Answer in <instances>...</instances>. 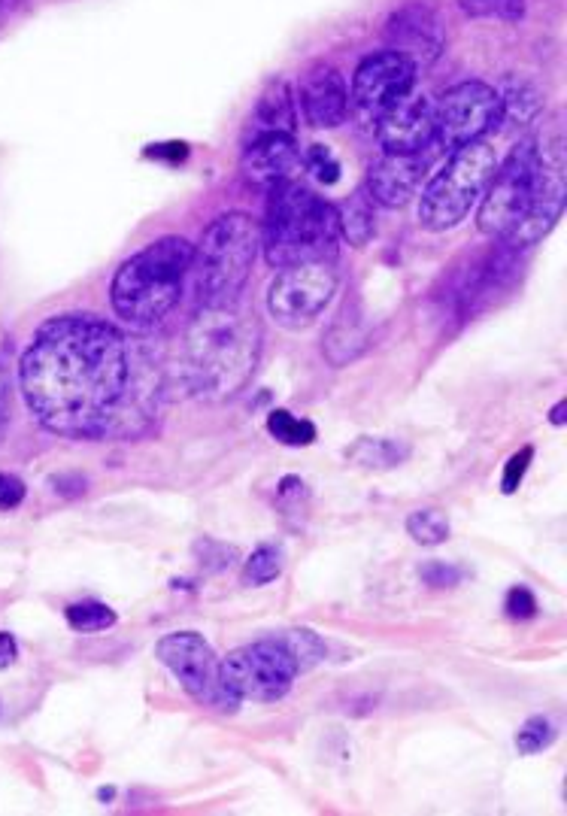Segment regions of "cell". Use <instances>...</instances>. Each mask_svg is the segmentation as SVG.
I'll return each instance as SVG.
<instances>
[{
    "mask_svg": "<svg viewBox=\"0 0 567 816\" xmlns=\"http://www.w3.org/2000/svg\"><path fill=\"white\" fill-rule=\"evenodd\" d=\"M337 228L352 246H364L373 237V201L367 192H355L337 210Z\"/></svg>",
    "mask_w": 567,
    "mask_h": 816,
    "instance_id": "obj_22",
    "label": "cell"
},
{
    "mask_svg": "<svg viewBox=\"0 0 567 816\" xmlns=\"http://www.w3.org/2000/svg\"><path fill=\"white\" fill-rule=\"evenodd\" d=\"M498 170V155L489 143H467L452 149L446 164L428 179L419 198V225L425 231H446L455 228L474 207L489 179Z\"/></svg>",
    "mask_w": 567,
    "mask_h": 816,
    "instance_id": "obj_6",
    "label": "cell"
},
{
    "mask_svg": "<svg viewBox=\"0 0 567 816\" xmlns=\"http://www.w3.org/2000/svg\"><path fill=\"white\" fill-rule=\"evenodd\" d=\"M279 641H282V647L289 650V656L295 659L298 674H301V671H310L313 665H319V662L325 659V644H322L319 634L310 631V628H292V631L282 634Z\"/></svg>",
    "mask_w": 567,
    "mask_h": 816,
    "instance_id": "obj_25",
    "label": "cell"
},
{
    "mask_svg": "<svg viewBox=\"0 0 567 816\" xmlns=\"http://www.w3.org/2000/svg\"><path fill=\"white\" fill-rule=\"evenodd\" d=\"M267 431L282 446H310L316 440V425L307 419L292 416L289 410H273L267 416Z\"/></svg>",
    "mask_w": 567,
    "mask_h": 816,
    "instance_id": "obj_24",
    "label": "cell"
},
{
    "mask_svg": "<svg viewBox=\"0 0 567 816\" xmlns=\"http://www.w3.org/2000/svg\"><path fill=\"white\" fill-rule=\"evenodd\" d=\"M364 349H367L364 322L358 316H349V310L340 313L334 319V325L328 328V334H325V343H322L325 358L331 361L334 368H343V365H349V361H355Z\"/></svg>",
    "mask_w": 567,
    "mask_h": 816,
    "instance_id": "obj_20",
    "label": "cell"
},
{
    "mask_svg": "<svg viewBox=\"0 0 567 816\" xmlns=\"http://www.w3.org/2000/svg\"><path fill=\"white\" fill-rule=\"evenodd\" d=\"M337 292V270L331 261H304L279 267L267 289V310L282 328H307L325 313Z\"/></svg>",
    "mask_w": 567,
    "mask_h": 816,
    "instance_id": "obj_9",
    "label": "cell"
},
{
    "mask_svg": "<svg viewBox=\"0 0 567 816\" xmlns=\"http://www.w3.org/2000/svg\"><path fill=\"white\" fill-rule=\"evenodd\" d=\"M458 7L470 19L489 22H519L525 16V0H458Z\"/></svg>",
    "mask_w": 567,
    "mask_h": 816,
    "instance_id": "obj_28",
    "label": "cell"
},
{
    "mask_svg": "<svg viewBox=\"0 0 567 816\" xmlns=\"http://www.w3.org/2000/svg\"><path fill=\"white\" fill-rule=\"evenodd\" d=\"M304 164H307V170L313 173L316 183H322V186H334L337 179H340V161H337V155H334L328 146H322V143H316V146L307 149Z\"/></svg>",
    "mask_w": 567,
    "mask_h": 816,
    "instance_id": "obj_31",
    "label": "cell"
},
{
    "mask_svg": "<svg viewBox=\"0 0 567 816\" xmlns=\"http://www.w3.org/2000/svg\"><path fill=\"white\" fill-rule=\"evenodd\" d=\"M537 195V149L534 140H525L510 152L504 164H498L495 176L480 198L477 225L489 237L507 240L531 213Z\"/></svg>",
    "mask_w": 567,
    "mask_h": 816,
    "instance_id": "obj_7",
    "label": "cell"
},
{
    "mask_svg": "<svg viewBox=\"0 0 567 816\" xmlns=\"http://www.w3.org/2000/svg\"><path fill=\"white\" fill-rule=\"evenodd\" d=\"M555 741V722L549 716H531L525 719V725L516 735V747L522 756H534V753H543L546 747H552Z\"/></svg>",
    "mask_w": 567,
    "mask_h": 816,
    "instance_id": "obj_30",
    "label": "cell"
},
{
    "mask_svg": "<svg viewBox=\"0 0 567 816\" xmlns=\"http://www.w3.org/2000/svg\"><path fill=\"white\" fill-rule=\"evenodd\" d=\"M134 358L116 325L88 313L43 322L19 361L34 419L61 437H104L116 428Z\"/></svg>",
    "mask_w": 567,
    "mask_h": 816,
    "instance_id": "obj_1",
    "label": "cell"
},
{
    "mask_svg": "<svg viewBox=\"0 0 567 816\" xmlns=\"http://www.w3.org/2000/svg\"><path fill=\"white\" fill-rule=\"evenodd\" d=\"M410 88H416V67L395 49H383L355 67L349 101L364 119L376 122V116L404 98Z\"/></svg>",
    "mask_w": 567,
    "mask_h": 816,
    "instance_id": "obj_13",
    "label": "cell"
},
{
    "mask_svg": "<svg viewBox=\"0 0 567 816\" xmlns=\"http://www.w3.org/2000/svg\"><path fill=\"white\" fill-rule=\"evenodd\" d=\"M261 331L237 307H204L182 346L185 383L207 401L234 398L255 374Z\"/></svg>",
    "mask_w": 567,
    "mask_h": 816,
    "instance_id": "obj_2",
    "label": "cell"
},
{
    "mask_svg": "<svg viewBox=\"0 0 567 816\" xmlns=\"http://www.w3.org/2000/svg\"><path fill=\"white\" fill-rule=\"evenodd\" d=\"M195 264V246L185 237H161L134 252L113 277L110 304L131 331H152L179 304Z\"/></svg>",
    "mask_w": 567,
    "mask_h": 816,
    "instance_id": "obj_3",
    "label": "cell"
},
{
    "mask_svg": "<svg viewBox=\"0 0 567 816\" xmlns=\"http://www.w3.org/2000/svg\"><path fill=\"white\" fill-rule=\"evenodd\" d=\"M534 149H537V195L525 222L504 240L510 249H531L534 243H540L561 219L567 198V161L561 128L555 125L546 134L534 137Z\"/></svg>",
    "mask_w": 567,
    "mask_h": 816,
    "instance_id": "obj_12",
    "label": "cell"
},
{
    "mask_svg": "<svg viewBox=\"0 0 567 816\" xmlns=\"http://www.w3.org/2000/svg\"><path fill=\"white\" fill-rule=\"evenodd\" d=\"M4 480H7V477H4V474H0V486H4Z\"/></svg>",
    "mask_w": 567,
    "mask_h": 816,
    "instance_id": "obj_39",
    "label": "cell"
},
{
    "mask_svg": "<svg viewBox=\"0 0 567 816\" xmlns=\"http://www.w3.org/2000/svg\"><path fill=\"white\" fill-rule=\"evenodd\" d=\"M425 161L419 155L383 152L367 170V195L380 207H404L422 183Z\"/></svg>",
    "mask_w": 567,
    "mask_h": 816,
    "instance_id": "obj_18",
    "label": "cell"
},
{
    "mask_svg": "<svg viewBox=\"0 0 567 816\" xmlns=\"http://www.w3.org/2000/svg\"><path fill=\"white\" fill-rule=\"evenodd\" d=\"M279 574H282V550L273 547V543H264V547H258V550L246 559V565H243V583H246V586L273 583Z\"/></svg>",
    "mask_w": 567,
    "mask_h": 816,
    "instance_id": "obj_27",
    "label": "cell"
},
{
    "mask_svg": "<svg viewBox=\"0 0 567 816\" xmlns=\"http://www.w3.org/2000/svg\"><path fill=\"white\" fill-rule=\"evenodd\" d=\"M346 456H349V462H355L361 468L389 471L410 456V446L401 440H389V437H361L352 449H346Z\"/></svg>",
    "mask_w": 567,
    "mask_h": 816,
    "instance_id": "obj_21",
    "label": "cell"
},
{
    "mask_svg": "<svg viewBox=\"0 0 567 816\" xmlns=\"http://www.w3.org/2000/svg\"><path fill=\"white\" fill-rule=\"evenodd\" d=\"M373 125L383 152L419 155L434 140V104L428 101V95L410 88L404 98H398L389 110L376 116Z\"/></svg>",
    "mask_w": 567,
    "mask_h": 816,
    "instance_id": "obj_14",
    "label": "cell"
},
{
    "mask_svg": "<svg viewBox=\"0 0 567 816\" xmlns=\"http://www.w3.org/2000/svg\"><path fill=\"white\" fill-rule=\"evenodd\" d=\"M543 107V98H540V88L528 79H510L507 82V92L501 95V113L510 116L513 122L519 125H528L537 119Z\"/></svg>",
    "mask_w": 567,
    "mask_h": 816,
    "instance_id": "obj_23",
    "label": "cell"
},
{
    "mask_svg": "<svg viewBox=\"0 0 567 816\" xmlns=\"http://www.w3.org/2000/svg\"><path fill=\"white\" fill-rule=\"evenodd\" d=\"M504 610H507L513 619H531V616L537 613V598H534V592H531V589H525V586H513V589L507 592Z\"/></svg>",
    "mask_w": 567,
    "mask_h": 816,
    "instance_id": "obj_34",
    "label": "cell"
},
{
    "mask_svg": "<svg viewBox=\"0 0 567 816\" xmlns=\"http://www.w3.org/2000/svg\"><path fill=\"white\" fill-rule=\"evenodd\" d=\"M531 459H534V446H522L519 452H513L510 462H507V468H504V480H501V492H504V495H513V492L522 486Z\"/></svg>",
    "mask_w": 567,
    "mask_h": 816,
    "instance_id": "obj_32",
    "label": "cell"
},
{
    "mask_svg": "<svg viewBox=\"0 0 567 816\" xmlns=\"http://www.w3.org/2000/svg\"><path fill=\"white\" fill-rule=\"evenodd\" d=\"M7 425H10V377L4 365H0V437H4Z\"/></svg>",
    "mask_w": 567,
    "mask_h": 816,
    "instance_id": "obj_36",
    "label": "cell"
},
{
    "mask_svg": "<svg viewBox=\"0 0 567 816\" xmlns=\"http://www.w3.org/2000/svg\"><path fill=\"white\" fill-rule=\"evenodd\" d=\"M67 625L73 631H82V634L107 631V628L116 625V613H113V607H107L101 601H82V604L67 607Z\"/></svg>",
    "mask_w": 567,
    "mask_h": 816,
    "instance_id": "obj_26",
    "label": "cell"
},
{
    "mask_svg": "<svg viewBox=\"0 0 567 816\" xmlns=\"http://www.w3.org/2000/svg\"><path fill=\"white\" fill-rule=\"evenodd\" d=\"M225 692L240 701H279L298 677V665L279 638L246 644L219 659Z\"/></svg>",
    "mask_w": 567,
    "mask_h": 816,
    "instance_id": "obj_8",
    "label": "cell"
},
{
    "mask_svg": "<svg viewBox=\"0 0 567 816\" xmlns=\"http://www.w3.org/2000/svg\"><path fill=\"white\" fill-rule=\"evenodd\" d=\"M407 534L422 547H437L449 537V519L443 516V510H416L407 519Z\"/></svg>",
    "mask_w": 567,
    "mask_h": 816,
    "instance_id": "obj_29",
    "label": "cell"
},
{
    "mask_svg": "<svg viewBox=\"0 0 567 816\" xmlns=\"http://www.w3.org/2000/svg\"><path fill=\"white\" fill-rule=\"evenodd\" d=\"M501 119V92L480 79H467L452 85L440 104H434V140L452 152L480 143Z\"/></svg>",
    "mask_w": 567,
    "mask_h": 816,
    "instance_id": "obj_10",
    "label": "cell"
},
{
    "mask_svg": "<svg viewBox=\"0 0 567 816\" xmlns=\"http://www.w3.org/2000/svg\"><path fill=\"white\" fill-rule=\"evenodd\" d=\"M295 125H298V110H295L289 85L286 82H270L264 88V95L258 98L252 116H249L252 137H258V134H295Z\"/></svg>",
    "mask_w": 567,
    "mask_h": 816,
    "instance_id": "obj_19",
    "label": "cell"
},
{
    "mask_svg": "<svg viewBox=\"0 0 567 816\" xmlns=\"http://www.w3.org/2000/svg\"><path fill=\"white\" fill-rule=\"evenodd\" d=\"M564 410H567V404L558 401V407L552 410V425H561V422H564Z\"/></svg>",
    "mask_w": 567,
    "mask_h": 816,
    "instance_id": "obj_38",
    "label": "cell"
},
{
    "mask_svg": "<svg viewBox=\"0 0 567 816\" xmlns=\"http://www.w3.org/2000/svg\"><path fill=\"white\" fill-rule=\"evenodd\" d=\"M337 237V207L292 179L273 186L261 231L267 264L292 267L304 261H331Z\"/></svg>",
    "mask_w": 567,
    "mask_h": 816,
    "instance_id": "obj_4",
    "label": "cell"
},
{
    "mask_svg": "<svg viewBox=\"0 0 567 816\" xmlns=\"http://www.w3.org/2000/svg\"><path fill=\"white\" fill-rule=\"evenodd\" d=\"M301 167V149L295 134H258L246 143L243 152V173L258 186H279L289 183L295 170Z\"/></svg>",
    "mask_w": 567,
    "mask_h": 816,
    "instance_id": "obj_17",
    "label": "cell"
},
{
    "mask_svg": "<svg viewBox=\"0 0 567 816\" xmlns=\"http://www.w3.org/2000/svg\"><path fill=\"white\" fill-rule=\"evenodd\" d=\"M25 501V483L19 477H7L0 486V510H16Z\"/></svg>",
    "mask_w": 567,
    "mask_h": 816,
    "instance_id": "obj_35",
    "label": "cell"
},
{
    "mask_svg": "<svg viewBox=\"0 0 567 816\" xmlns=\"http://www.w3.org/2000/svg\"><path fill=\"white\" fill-rule=\"evenodd\" d=\"M301 113L313 128H337L349 116V85L331 64L313 67L301 82Z\"/></svg>",
    "mask_w": 567,
    "mask_h": 816,
    "instance_id": "obj_16",
    "label": "cell"
},
{
    "mask_svg": "<svg viewBox=\"0 0 567 816\" xmlns=\"http://www.w3.org/2000/svg\"><path fill=\"white\" fill-rule=\"evenodd\" d=\"M155 656L198 704L213 710H237V701L222 686L219 656L198 631L164 634L155 644Z\"/></svg>",
    "mask_w": 567,
    "mask_h": 816,
    "instance_id": "obj_11",
    "label": "cell"
},
{
    "mask_svg": "<svg viewBox=\"0 0 567 816\" xmlns=\"http://www.w3.org/2000/svg\"><path fill=\"white\" fill-rule=\"evenodd\" d=\"M386 40H389V49L404 55L419 70V67H428L440 58V52L446 46V31H443L440 16L428 4L413 0V4L392 13V19L386 25Z\"/></svg>",
    "mask_w": 567,
    "mask_h": 816,
    "instance_id": "obj_15",
    "label": "cell"
},
{
    "mask_svg": "<svg viewBox=\"0 0 567 816\" xmlns=\"http://www.w3.org/2000/svg\"><path fill=\"white\" fill-rule=\"evenodd\" d=\"M16 659H19V644H16V638H13V634H7V631H0V671L10 668V665H16Z\"/></svg>",
    "mask_w": 567,
    "mask_h": 816,
    "instance_id": "obj_37",
    "label": "cell"
},
{
    "mask_svg": "<svg viewBox=\"0 0 567 816\" xmlns=\"http://www.w3.org/2000/svg\"><path fill=\"white\" fill-rule=\"evenodd\" d=\"M261 249V228L246 213L219 216L195 249L192 270L204 307H234Z\"/></svg>",
    "mask_w": 567,
    "mask_h": 816,
    "instance_id": "obj_5",
    "label": "cell"
},
{
    "mask_svg": "<svg viewBox=\"0 0 567 816\" xmlns=\"http://www.w3.org/2000/svg\"><path fill=\"white\" fill-rule=\"evenodd\" d=\"M422 580L428 583V586H434V589H446V586H455L461 577H464V571L461 568H455V565H446V562H428V565H422Z\"/></svg>",
    "mask_w": 567,
    "mask_h": 816,
    "instance_id": "obj_33",
    "label": "cell"
}]
</instances>
